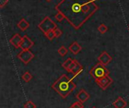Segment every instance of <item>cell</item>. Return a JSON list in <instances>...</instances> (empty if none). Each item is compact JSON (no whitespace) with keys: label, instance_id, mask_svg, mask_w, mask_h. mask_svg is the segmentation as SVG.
<instances>
[{"label":"cell","instance_id":"6da1fadb","mask_svg":"<svg viewBox=\"0 0 129 108\" xmlns=\"http://www.w3.org/2000/svg\"><path fill=\"white\" fill-rule=\"evenodd\" d=\"M95 0H61L56 5L57 11L61 12L65 20L75 29H80L99 9Z\"/></svg>","mask_w":129,"mask_h":108},{"label":"cell","instance_id":"7a4b0ae2","mask_svg":"<svg viewBox=\"0 0 129 108\" xmlns=\"http://www.w3.org/2000/svg\"><path fill=\"white\" fill-rule=\"evenodd\" d=\"M73 79L66 74H63L52 86L51 89L57 92L62 98H66L76 89Z\"/></svg>","mask_w":129,"mask_h":108},{"label":"cell","instance_id":"3957f363","mask_svg":"<svg viewBox=\"0 0 129 108\" xmlns=\"http://www.w3.org/2000/svg\"><path fill=\"white\" fill-rule=\"evenodd\" d=\"M90 74L96 80L101 78H103L107 76H110V71L106 67V66L101 64H97L94 67L90 70Z\"/></svg>","mask_w":129,"mask_h":108},{"label":"cell","instance_id":"277c9868","mask_svg":"<svg viewBox=\"0 0 129 108\" xmlns=\"http://www.w3.org/2000/svg\"><path fill=\"white\" fill-rule=\"evenodd\" d=\"M38 27L44 34H46L49 31L54 30L57 26L54 21H53L51 17L47 16L40 22V23L38 25Z\"/></svg>","mask_w":129,"mask_h":108},{"label":"cell","instance_id":"5b68a950","mask_svg":"<svg viewBox=\"0 0 129 108\" xmlns=\"http://www.w3.org/2000/svg\"><path fill=\"white\" fill-rule=\"evenodd\" d=\"M17 58L23 64H27L32 61V59L34 58V55L33 52L30 51V50H22L17 55Z\"/></svg>","mask_w":129,"mask_h":108},{"label":"cell","instance_id":"8992f818","mask_svg":"<svg viewBox=\"0 0 129 108\" xmlns=\"http://www.w3.org/2000/svg\"><path fill=\"white\" fill-rule=\"evenodd\" d=\"M95 82L103 90H106L113 83V80L111 77H110V76H107L103 78L96 79Z\"/></svg>","mask_w":129,"mask_h":108},{"label":"cell","instance_id":"52a82bcc","mask_svg":"<svg viewBox=\"0 0 129 108\" xmlns=\"http://www.w3.org/2000/svg\"><path fill=\"white\" fill-rule=\"evenodd\" d=\"M33 45H34V42L26 35H24L23 36L20 48L22 50H29Z\"/></svg>","mask_w":129,"mask_h":108},{"label":"cell","instance_id":"ba28073f","mask_svg":"<svg viewBox=\"0 0 129 108\" xmlns=\"http://www.w3.org/2000/svg\"><path fill=\"white\" fill-rule=\"evenodd\" d=\"M112 59H113L112 57L107 51H103L99 55V57L98 58V60L99 63L104 65V66H107V64H109L111 62Z\"/></svg>","mask_w":129,"mask_h":108},{"label":"cell","instance_id":"9c48e42d","mask_svg":"<svg viewBox=\"0 0 129 108\" xmlns=\"http://www.w3.org/2000/svg\"><path fill=\"white\" fill-rule=\"evenodd\" d=\"M22 39H23V36H20V34L16 33V34H14V35L10 39L9 42H10L11 45H12L14 48H20V44H21V42H22Z\"/></svg>","mask_w":129,"mask_h":108},{"label":"cell","instance_id":"30bf717a","mask_svg":"<svg viewBox=\"0 0 129 108\" xmlns=\"http://www.w3.org/2000/svg\"><path fill=\"white\" fill-rule=\"evenodd\" d=\"M89 98H90L89 94L85 89H80V91L76 95V98L78 99L79 101H80L82 103H85L86 101L88 100Z\"/></svg>","mask_w":129,"mask_h":108},{"label":"cell","instance_id":"8fae6325","mask_svg":"<svg viewBox=\"0 0 129 108\" xmlns=\"http://www.w3.org/2000/svg\"><path fill=\"white\" fill-rule=\"evenodd\" d=\"M82 48V46H81L77 42H73V43L70 45V47H69V50H70V52H71L72 54H73L74 55H76L77 54H79V53L81 51Z\"/></svg>","mask_w":129,"mask_h":108},{"label":"cell","instance_id":"7c38bea8","mask_svg":"<svg viewBox=\"0 0 129 108\" xmlns=\"http://www.w3.org/2000/svg\"><path fill=\"white\" fill-rule=\"evenodd\" d=\"M113 105L116 108H125L127 105L126 101L121 97H119L113 103Z\"/></svg>","mask_w":129,"mask_h":108},{"label":"cell","instance_id":"4fadbf2b","mask_svg":"<svg viewBox=\"0 0 129 108\" xmlns=\"http://www.w3.org/2000/svg\"><path fill=\"white\" fill-rule=\"evenodd\" d=\"M17 27L21 30V31H25V30H26L28 28H29V22L26 20V19H24V18H22L18 23H17Z\"/></svg>","mask_w":129,"mask_h":108},{"label":"cell","instance_id":"5bb4252c","mask_svg":"<svg viewBox=\"0 0 129 108\" xmlns=\"http://www.w3.org/2000/svg\"><path fill=\"white\" fill-rule=\"evenodd\" d=\"M82 71H83V67L79 63H78L76 64V66L75 67V68L73 69V70L72 71L71 73H73V76L75 77V76H77L78 75L81 74V73Z\"/></svg>","mask_w":129,"mask_h":108},{"label":"cell","instance_id":"9a60e30c","mask_svg":"<svg viewBox=\"0 0 129 108\" xmlns=\"http://www.w3.org/2000/svg\"><path fill=\"white\" fill-rule=\"evenodd\" d=\"M57 52H58V54H59L61 57H64L66 55H67L68 50H67V48L64 45H62V46H60V47L58 48Z\"/></svg>","mask_w":129,"mask_h":108},{"label":"cell","instance_id":"2e32d148","mask_svg":"<svg viewBox=\"0 0 129 108\" xmlns=\"http://www.w3.org/2000/svg\"><path fill=\"white\" fill-rule=\"evenodd\" d=\"M32 79H33V76L28 71H26V73H24V74L22 76V79L25 83H29Z\"/></svg>","mask_w":129,"mask_h":108},{"label":"cell","instance_id":"e0dca14e","mask_svg":"<svg viewBox=\"0 0 129 108\" xmlns=\"http://www.w3.org/2000/svg\"><path fill=\"white\" fill-rule=\"evenodd\" d=\"M98 30L101 34H104V33H106L107 32V30H108V27H107L105 24L101 23V24L98 26Z\"/></svg>","mask_w":129,"mask_h":108},{"label":"cell","instance_id":"ac0fdd59","mask_svg":"<svg viewBox=\"0 0 129 108\" xmlns=\"http://www.w3.org/2000/svg\"><path fill=\"white\" fill-rule=\"evenodd\" d=\"M73 59L72 58H67L63 64H62V67L66 70H67V69H68V67H70V65L71 64V63L73 62Z\"/></svg>","mask_w":129,"mask_h":108},{"label":"cell","instance_id":"d6986e66","mask_svg":"<svg viewBox=\"0 0 129 108\" xmlns=\"http://www.w3.org/2000/svg\"><path fill=\"white\" fill-rule=\"evenodd\" d=\"M79 62L77 61V60H76V59H74L73 61V62L71 63V64L70 65V67H68V69H67V72L68 73H72V71L73 70V69L75 68V67L76 66V64H78Z\"/></svg>","mask_w":129,"mask_h":108},{"label":"cell","instance_id":"ffe728a7","mask_svg":"<svg viewBox=\"0 0 129 108\" xmlns=\"http://www.w3.org/2000/svg\"><path fill=\"white\" fill-rule=\"evenodd\" d=\"M54 17H55V19H56L58 22H61L63 19H65L64 15H63L61 12H60V11H57V13L55 14Z\"/></svg>","mask_w":129,"mask_h":108},{"label":"cell","instance_id":"44dd1931","mask_svg":"<svg viewBox=\"0 0 129 108\" xmlns=\"http://www.w3.org/2000/svg\"><path fill=\"white\" fill-rule=\"evenodd\" d=\"M45 36H46V38L48 39H49V40H53V39L55 37V35H54V30H51V31H49V32H48L46 34H45Z\"/></svg>","mask_w":129,"mask_h":108},{"label":"cell","instance_id":"7402d4cb","mask_svg":"<svg viewBox=\"0 0 129 108\" xmlns=\"http://www.w3.org/2000/svg\"><path fill=\"white\" fill-rule=\"evenodd\" d=\"M69 108H84V107H83V104H82V102L76 101L74 104H73Z\"/></svg>","mask_w":129,"mask_h":108},{"label":"cell","instance_id":"603a6c76","mask_svg":"<svg viewBox=\"0 0 129 108\" xmlns=\"http://www.w3.org/2000/svg\"><path fill=\"white\" fill-rule=\"evenodd\" d=\"M23 107L24 108H36V106L32 101H27Z\"/></svg>","mask_w":129,"mask_h":108},{"label":"cell","instance_id":"cb8c5ba5","mask_svg":"<svg viewBox=\"0 0 129 108\" xmlns=\"http://www.w3.org/2000/svg\"><path fill=\"white\" fill-rule=\"evenodd\" d=\"M54 35H55V38H58V37H60L61 35H62V31L60 30V29H58L57 27L54 30Z\"/></svg>","mask_w":129,"mask_h":108},{"label":"cell","instance_id":"d4e9b609","mask_svg":"<svg viewBox=\"0 0 129 108\" xmlns=\"http://www.w3.org/2000/svg\"><path fill=\"white\" fill-rule=\"evenodd\" d=\"M8 2V0H0V7L3 8L5 5H6Z\"/></svg>","mask_w":129,"mask_h":108},{"label":"cell","instance_id":"484cf974","mask_svg":"<svg viewBox=\"0 0 129 108\" xmlns=\"http://www.w3.org/2000/svg\"><path fill=\"white\" fill-rule=\"evenodd\" d=\"M51 1V0H46V2H50Z\"/></svg>","mask_w":129,"mask_h":108},{"label":"cell","instance_id":"4316f807","mask_svg":"<svg viewBox=\"0 0 129 108\" xmlns=\"http://www.w3.org/2000/svg\"><path fill=\"white\" fill-rule=\"evenodd\" d=\"M92 108H96V107H92Z\"/></svg>","mask_w":129,"mask_h":108},{"label":"cell","instance_id":"83f0119b","mask_svg":"<svg viewBox=\"0 0 129 108\" xmlns=\"http://www.w3.org/2000/svg\"><path fill=\"white\" fill-rule=\"evenodd\" d=\"M128 30H129V26H128Z\"/></svg>","mask_w":129,"mask_h":108}]
</instances>
